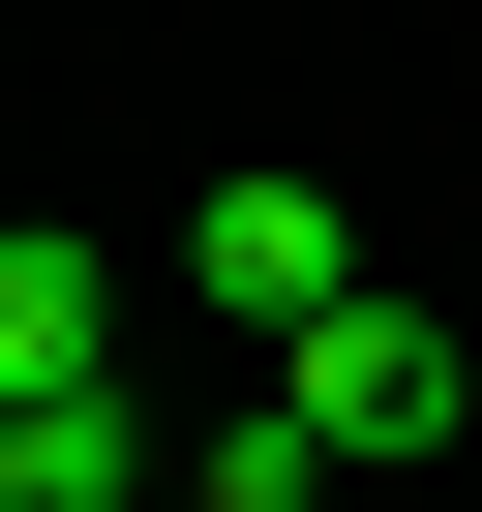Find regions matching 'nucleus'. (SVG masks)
<instances>
[{
	"label": "nucleus",
	"instance_id": "obj_1",
	"mask_svg": "<svg viewBox=\"0 0 482 512\" xmlns=\"http://www.w3.org/2000/svg\"><path fill=\"white\" fill-rule=\"evenodd\" d=\"M272 392H302V452H332V482H362V452H452V302H392V272H362V302H302V332H272Z\"/></svg>",
	"mask_w": 482,
	"mask_h": 512
},
{
	"label": "nucleus",
	"instance_id": "obj_2",
	"mask_svg": "<svg viewBox=\"0 0 482 512\" xmlns=\"http://www.w3.org/2000/svg\"><path fill=\"white\" fill-rule=\"evenodd\" d=\"M181 302H211V332H241V362H272V332H302V302H362V211H332V181H272V151H241V181H211V211H181Z\"/></svg>",
	"mask_w": 482,
	"mask_h": 512
},
{
	"label": "nucleus",
	"instance_id": "obj_3",
	"mask_svg": "<svg viewBox=\"0 0 482 512\" xmlns=\"http://www.w3.org/2000/svg\"><path fill=\"white\" fill-rule=\"evenodd\" d=\"M121 362V272H91V241H0V392H91Z\"/></svg>",
	"mask_w": 482,
	"mask_h": 512
},
{
	"label": "nucleus",
	"instance_id": "obj_4",
	"mask_svg": "<svg viewBox=\"0 0 482 512\" xmlns=\"http://www.w3.org/2000/svg\"><path fill=\"white\" fill-rule=\"evenodd\" d=\"M181 512H332V452H302L272 362H241V422H181Z\"/></svg>",
	"mask_w": 482,
	"mask_h": 512
},
{
	"label": "nucleus",
	"instance_id": "obj_5",
	"mask_svg": "<svg viewBox=\"0 0 482 512\" xmlns=\"http://www.w3.org/2000/svg\"><path fill=\"white\" fill-rule=\"evenodd\" d=\"M0 512H31V392H0Z\"/></svg>",
	"mask_w": 482,
	"mask_h": 512
}]
</instances>
